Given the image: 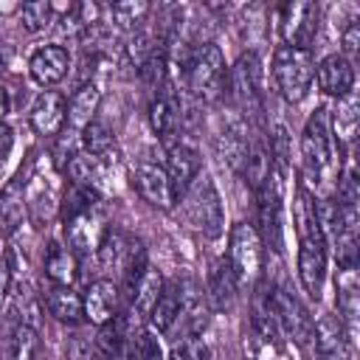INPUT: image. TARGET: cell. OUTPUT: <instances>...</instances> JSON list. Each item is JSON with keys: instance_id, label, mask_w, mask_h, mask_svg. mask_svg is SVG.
Listing matches in <instances>:
<instances>
[{"instance_id": "1", "label": "cell", "mask_w": 360, "mask_h": 360, "mask_svg": "<svg viewBox=\"0 0 360 360\" xmlns=\"http://www.w3.org/2000/svg\"><path fill=\"white\" fill-rule=\"evenodd\" d=\"M183 79L188 93L197 101H205V104L219 101L228 90V65L219 45L214 42L194 45L183 59Z\"/></svg>"}, {"instance_id": "2", "label": "cell", "mask_w": 360, "mask_h": 360, "mask_svg": "<svg viewBox=\"0 0 360 360\" xmlns=\"http://www.w3.org/2000/svg\"><path fill=\"white\" fill-rule=\"evenodd\" d=\"M270 73L276 82V90L284 101L298 104L307 98L312 79H315V59L309 51L301 48H290V45H278L273 51V62H270Z\"/></svg>"}, {"instance_id": "3", "label": "cell", "mask_w": 360, "mask_h": 360, "mask_svg": "<svg viewBox=\"0 0 360 360\" xmlns=\"http://www.w3.org/2000/svg\"><path fill=\"white\" fill-rule=\"evenodd\" d=\"M301 160H304V172L312 183H318L332 169L335 152H332V127H329V110L326 107H315L304 124Z\"/></svg>"}, {"instance_id": "4", "label": "cell", "mask_w": 360, "mask_h": 360, "mask_svg": "<svg viewBox=\"0 0 360 360\" xmlns=\"http://www.w3.org/2000/svg\"><path fill=\"white\" fill-rule=\"evenodd\" d=\"M183 197H186L188 222L208 239L222 236V231H225V208H222V200H219V191H217L214 180L205 177V174L197 177Z\"/></svg>"}, {"instance_id": "5", "label": "cell", "mask_w": 360, "mask_h": 360, "mask_svg": "<svg viewBox=\"0 0 360 360\" xmlns=\"http://www.w3.org/2000/svg\"><path fill=\"white\" fill-rule=\"evenodd\" d=\"M225 259L233 267V276L239 284H253L262 276L264 264V245L259 231L250 222H236L228 233V253Z\"/></svg>"}, {"instance_id": "6", "label": "cell", "mask_w": 360, "mask_h": 360, "mask_svg": "<svg viewBox=\"0 0 360 360\" xmlns=\"http://www.w3.org/2000/svg\"><path fill=\"white\" fill-rule=\"evenodd\" d=\"M262 59L256 51H245L233 68H228V90L231 98L239 104L242 112H262L264 101V82H262Z\"/></svg>"}, {"instance_id": "7", "label": "cell", "mask_w": 360, "mask_h": 360, "mask_svg": "<svg viewBox=\"0 0 360 360\" xmlns=\"http://www.w3.org/2000/svg\"><path fill=\"white\" fill-rule=\"evenodd\" d=\"M298 278L301 287L309 298H321L323 281H326V239L321 233V228H309V231H298Z\"/></svg>"}, {"instance_id": "8", "label": "cell", "mask_w": 360, "mask_h": 360, "mask_svg": "<svg viewBox=\"0 0 360 360\" xmlns=\"http://www.w3.org/2000/svg\"><path fill=\"white\" fill-rule=\"evenodd\" d=\"M276 11H278L281 45L309 51V45H312L315 37H318V20H321L318 3L292 0V3H281Z\"/></svg>"}, {"instance_id": "9", "label": "cell", "mask_w": 360, "mask_h": 360, "mask_svg": "<svg viewBox=\"0 0 360 360\" xmlns=\"http://www.w3.org/2000/svg\"><path fill=\"white\" fill-rule=\"evenodd\" d=\"M270 309L276 315L278 329L298 346H307L312 340V315L309 309L298 301V295H292L284 287H270Z\"/></svg>"}, {"instance_id": "10", "label": "cell", "mask_w": 360, "mask_h": 360, "mask_svg": "<svg viewBox=\"0 0 360 360\" xmlns=\"http://www.w3.org/2000/svg\"><path fill=\"white\" fill-rule=\"evenodd\" d=\"M132 188L138 191V197L143 202H149L152 208H160V211H172L174 202H177V194L172 188V180H169L166 169L160 163H152V160L135 163V169H132Z\"/></svg>"}, {"instance_id": "11", "label": "cell", "mask_w": 360, "mask_h": 360, "mask_svg": "<svg viewBox=\"0 0 360 360\" xmlns=\"http://www.w3.org/2000/svg\"><path fill=\"white\" fill-rule=\"evenodd\" d=\"M177 292H180V309L174 323H180L186 338H197L211 321V301L205 295V287L197 284L194 278H186L177 284Z\"/></svg>"}, {"instance_id": "12", "label": "cell", "mask_w": 360, "mask_h": 360, "mask_svg": "<svg viewBox=\"0 0 360 360\" xmlns=\"http://www.w3.org/2000/svg\"><path fill=\"white\" fill-rule=\"evenodd\" d=\"M163 276L152 267H146V273L141 276V281L132 287V292L124 298V326L127 329H143L149 323V315H152V307L163 290Z\"/></svg>"}, {"instance_id": "13", "label": "cell", "mask_w": 360, "mask_h": 360, "mask_svg": "<svg viewBox=\"0 0 360 360\" xmlns=\"http://www.w3.org/2000/svg\"><path fill=\"white\" fill-rule=\"evenodd\" d=\"M84 301V321L96 323V326H107L115 318H121V287L112 278H96L90 281V287L82 295Z\"/></svg>"}, {"instance_id": "14", "label": "cell", "mask_w": 360, "mask_h": 360, "mask_svg": "<svg viewBox=\"0 0 360 360\" xmlns=\"http://www.w3.org/2000/svg\"><path fill=\"white\" fill-rule=\"evenodd\" d=\"M28 124L37 135H45V138H56L65 124H68V101L62 93L56 90H42L31 110H28Z\"/></svg>"}, {"instance_id": "15", "label": "cell", "mask_w": 360, "mask_h": 360, "mask_svg": "<svg viewBox=\"0 0 360 360\" xmlns=\"http://www.w3.org/2000/svg\"><path fill=\"white\" fill-rule=\"evenodd\" d=\"M169 180H172V188L177 194V200L188 191V186L200 177V155L191 143L186 141H172L166 143V163H163Z\"/></svg>"}, {"instance_id": "16", "label": "cell", "mask_w": 360, "mask_h": 360, "mask_svg": "<svg viewBox=\"0 0 360 360\" xmlns=\"http://www.w3.org/2000/svg\"><path fill=\"white\" fill-rule=\"evenodd\" d=\"M312 340H315V357L318 360H352V340L338 321V315L323 312L312 323Z\"/></svg>"}, {"instance_id": "17", "label": "cell", "mask_w": 360, "mask_h": 360, "mask_svg": "<svg viewBox=\"0 0 360 360\" xmlns=\"http://www.w3.org/2000/svg\"><path fill=\"white\" fill-rule=\"evenodd\" d=\"M68 70H70V53H68V48L53 45V42L37 48V51L31 53V59H28V73H31V79H34L37 84H42L45 90L53 87V84H59V82L68 76Z\"/></svg>"}, {"instance_id": "18", "label": "cell", "mask_w": 360, "mask_h": 360, "mask_svg": "<svg viewBox=\"0 0 360 360\" xmlns=\"http://www.w3.org/2000/svg\"><path fill=\"white\" fill-rule=\"evenodd\" d=\"M315 79L323 96L343 98L354 90V65L340 53H329L315 65Z\"/></svg>"}, {"instance_id": "19", "label": "cell", "mask_w": 360, "mask_h": 360, "mask_svg": "<svg viewBox=\"0 0 360 360\" xmlns=\"http://www.w3.org/2000/svg\"><path fill=\"white\" fill-rule=\"evenodd\" d=\"M104 231H107L104 217L98 214V208H93V211L79 214V217H73V219L65 222V245H68L76 256L96 253V248H98Z\"/></svg>"}, {"instance_id": "20", "label": "cell", "mask_w": 360, "mask_h": 360, "mask_svg": "<svg viewBox=\"0 0 360 360\" xmlns=\"http://www.w3.org/2000/svg\"><path fill=\"white\" fill-rule=\"evenodd\" d=\"M236 290H239V281L233 276L231 262L225 256L214 259L208 267V281H205V295L211 301V309H228L236 298Z\"/></svg>"}, {"instance_id": "21", "label": "cell", "mask_w": 360, "mask_h": 360, "mask_svg": "<svg viewBox=\"0 0 360 360\" xmlns=\"http://www.w3.org/2000/svg\"><path fill=\"white\" fill-rule=\"evenodd\" d=\"M31 169H20L0 191V222L6 231H14L25 217V188H28Z\"/></svg>"}, {"instance_id": "22", "label": "cell", "mask_w": 360, "mask_h": 360, "mask_svg": "<svg viewBox=\"0 0 360 360\" xmlns=\"http://www.w3.org/2000/svg\"><path fill=\"white\" fill-rule=\"evenodd\" d=\"M149 129L152 135L160 141V143H172L174 135H177V127H180V110H177V101L172 93H158L152 101H149Z\"/></svg>"}, {"instance_id": "23", "label": "cell", "mask_w": 360, "mask_h": 360, "mask_svg": "<svg viewBox=\"0 0 360 360\" xmlns=\"http://www.w3.org/2000/svg\"><path fill=\"white\" fill-rule=\"evenodd\" d=\"M101 107V90L96 82H84L73 90L68 101V127L73 132H82L90 121H96V112Z\"/></svg>"}, {"instance_id": "24", "label": "cell", "mask_w": 360, "mask_h": 360, "mask_svg": "<svg viewBox=\"0 0 360 360\" xmlns=\"http://www.w3.org/2000/svg\"><path fill=\"white\" fill-rule=\"evenodd\" d=\"M135 248V239L129 233H124L121 228H107L98 248H96V256L101 262L104 270H115V273H124L127 267V259Z\"/></svg>"}, {"instance_id": "25", "label": "cell", "mask_w": 360, "mask_h": 360, "mask_svg": "<svg viewBox=\"0 0 360 360\" xmlns=\"http://www.w3.org/2000/svg\"><path fill=\"white\" fill-rule=\"evenodd\" d=\"M45 307H48V312H51L59 323L76 326V323L84 321V301H82V295H79L73 287L51 284V290H48V295H45Z\"/></svg>"}, {"instance_id": "26", "label": "cell", "mask_w": 360, "mask_h": 360, "mask_svg": "<svg viewBox=\"0 0 360 360\" xmlns=\"http://www.w3.org/2000/svg\"><path fill=\"white\" fill-rule=\"evenodd\" d=\"M45 276L51 284H59V287H73L76 276H79V256L68 248V245H59L53 242L45 253Z\"/></svg>"}, {"instance_id": "27", "label": "cell", "mask_w": 360, "mask_h": 360, "mask_svg": "<svg viewBox=\"0 0 360 360\" xmlns=\"http://www.w3.org/2000/svg\"><path fill=\"white\" fill-rule=\"evenodd\" d=\"M248 149H250L248 127H245L242 121H231V124H225L222 138H219V155H222V160H228L231 169L242 172L245 158H248Z\"/></svg>"}, {"instance_id": "28", "label": "cell", "mask_w": 360, "mask_h": 360, "mask_svg": "<svg viewBox=\"0 0 360 360\" xmlns=\"http://www.w3.org/2000/svg\"><path fill=\"white\" fill-rule=\"evenodd\" d=\"M354 270H346L343 281L338 284V321L343 323L349 340H354L357 335V315H360V292H357V284L352 278Z\"/></svg>"}, {"instance_id": "29", "label": "cell", "mask_w": 360, "mask_h": 360, "mask_svg": "<svg viewBox=\"0 0 360 360\" xmlns=\"http://www.w3.org/2000/svg\"><path fill=\"white\" fill-rule=\"evenodd\" d=\"M329 127L338 143H352L357 132V96L354 90L343 98H338V107L329 112Z\"/></svg>"}, {"instance_id": "30", "label": "cell", "mask_w": 360, "mask_h": 360, "mask_svg": "<svg viewBox=\"0 0 360 360\" xmlns=\"http://www.w3.org/2000/svg\"><path fill=\"white\" fill-rule=\"evenodd\" d=\"M177 309H180V292H177V284H163L155 307H152V315H149V326L152 332H169L177 321Z\"/></svg>"}, {"instance_id": "31", "label": "cell", "mask_w": 360, "mask_h": 360, "mask_svg": "<svg viewBox=\"0 0 360 360\" xmlns=\"http://www.w3.org/2000/svg\"><path fill=\"white\" fill-rule=\"evenodd\" d=\"M96 205H98V191L96 188L82 186V183H68L65 197H62V222H68L79 214H87Z\"/></svg>"}, {"instance_id": "32", "label": "cell", "mask_w": 360, "mask_h": 360, "mask_svg": "<svg viewBox=\"0 0 360 360\" xmlns=\"http://www.w3.org/2000/svg\"><path fill=\"white\" fill-rule=\"evenodd\" d=\"M149 11H152V6L146 0H124V3L110 6V17L121 31H135L146 20Z\"/></svg>"}, {"instance_id": "33", "label": "cell", "mask_w": 360, "mask_h": 360, "mask_svg": "<svg viewBox=\"0 0 360 360\" xmlns=\"http://www.w3.org/2000/svg\"><path fill=\"white\" fill-rule=\"evenodd\" d=\"M56 17V6L51 0H31V3H22L20 8V20L25 25V31L31 34H39L45 31Z\"/></svg>"}, {"instance_id": "34", "label": "cell", "mask_w": 360, "mask_h": 360, "mask_svg": "<svg viewBox=\"0 0 360 360\" xmlns=\"http://www.w3.org/2000/svg\"><path fill=\"white\" fill-rule=\"evenodd\" d=\"M242 174H245V180L250 183V188H253V191L264 183V177L270 174V152H267V146H264V143H253V146L248 149V158H245Z\"/></svg>"}, {"instance_id": "35", "label": "cell", "mask_w": 360, "mask_h": 360, "mask_svg": "<svg viewBox=\"0 0 360 360\" xmlns=\"http://www.w3.org/2000/svg\"><path fill=\"white\" fill-rule=\"evenodd\" d=\"M112 143H115V138H112V132H110V127L107 124H101V121H90L84 129H82V146H84V152H90V155H110L112 152Z\"/></svg>"}, {"instance_id": "36", "label": "cell", "mask_w": 360, "mask_h": 360, "mask_svg": "<svg viewBox=\"0 0 360 360\" xmlns=\"http://www.w3.org/2000/svg\"><path fill=\"white\" fill-rule=\"evenodd\" d=\"M270 166L281 177L290 174V135H287L284 124L273 127V135H270Z\"/></svg>"}, {"instance_id": "37", "label": "cell", "mask_w": 360, "mask_h": 360, "mask_svg": "<svg viewBox=\"0 0 360 360\" xmlns=\"http://www.w3.org/2000/svg\"><path fill=\"white\" fill-rule=\"evenodd\" d=\"M37 357H39V332L20 323L11 335V360H37Z\"/></svg>"}, {"instance_id": "38", "label": "cell", "mask_w": 360, "mask_h": 360, "mask_svg": "<svg viewBox=\"0 0 360 360\" xmlns=\"http://www.w3.org/2000/svg\"><path fill=\"white\" fill-rule=\"evenodd\" d=\"M17 312H20V323L31 326L39 332V318H42V304L37 301V295L31 290H20L17 295Z\"/></svg>"}, {"instance_id": "39", "label": "cell", "mask_w": 360, "mask_h": 360, "mask_svg": "<svg viewBox=\"0 0 360 360\" xmlns=\"http://www.w3.org/2000/svg\"><path fill=\"white\" fill-rule=\"evenodd\" d=\"M132 352H135L138 360H166L163 343L158 340V335H155L152 329H141V332H138Z\"/></svg>"}, {"instance_id": "40", "label": "cell", "mask_w": 360, "mask_h": 360, "mask_svg": "<svg viewBox=\"0 0 360 360\" xmlns=\"http://www.w3.org/2000/svg\"><path fill=\"white\" fill-rule=\"evenodd\" d=\"M340 45H343V51H340V56H354L357 53V48H360V20L354 17V20H349V25L343 28V34H340Z\"/></svg>"}, {"instance_id": "41", "label": "cell", "mask_w": 360, "mask_h": 360, "mask_svg": "<svg viewBox=\"0 0 360 360\" xmlns=\"http://www.w3.org/2000/svg\"><path fill=\"white\" fill-rule=\"evenodd\" d=\"M96 354H98V349H93L90 340H84V338H73V340L68 343V354H65V360H96Z\"/></svg>"}, {"instance_id": "42", "label": "cell", "mask_w": 360, "mask_h": 360, "mask_svg": "<svg viewBox=\"0 0 360 360\" xmlns=\"http://www.w3.org/2000/svg\"><path fill=\"white\" fill-rule=\"evenodd\" d=\"M8 292H11V262L0 256V304L6 301Z\"/></svg>"}, {"instance_id": "43", "label": "cell", "mask_w": 360, "mask_h": 360, "mask_svg": "<svg viewBox=\"0 0 360 360\" xmlns=\"http://www.w3.org/2000/svg\"><path fill=\"white\" fill-rule=\"evenodd\" d=\"M11 146H14V132H11V127L0 124V166H3L6 158L11 155Z\"/></svg>"}, {"instance_id": "44", "label": "cell", "mask_w": 360, "mask_h": 360, "mask_svg": "<svg viewBox=\"0 0 360 360\" xmlns=\"http://www.w3.org/2000/svg\"><path fill=\"white\" fill-rule=\"evenodd\" d=\"M6 110H8V98H6V90H0V124H3Z\"/></svg>"}, {"instance_id": "45", "label": "cell", "mask_w": 360, "mask_h": 360, "mask_svg": "<svg viewBox=\"0 0 360 360\" xmlns=\"http://www.w3.org/2000/svg\"><path fill=\"white\" fill-rule=\"evenodd\" d=\"M96 360H107V357H104V354H101V352H98V354H96Z\"/></svg>"}, {"instance_id": "46", "label": "cell", "mask_w": 360, "mask_h": 360, "mask_svg": "<svg viewBox=\"0 0 360 360\" xmlns=\"http://www.w3.org/2000/svg\"><path fill=\"white\" fill-rule=\"evenodd\" d=\"M245 360H253V357H245Z\"/></svg>"}]
</instances>
